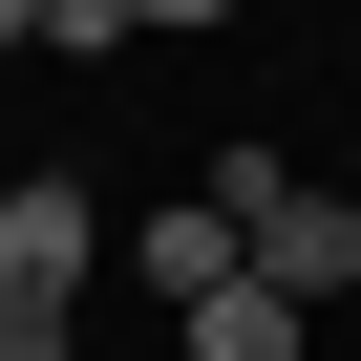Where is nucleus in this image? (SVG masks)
<instances>
[{"label":"nucleus","mask_w":361,"mask_h":361,"mask_svg":"<svg viewBox=\"0 0 361 361\" xmlns=\"http://www.w3.org/2000/svg\"><path fill=\"white\" fill-rule=\"evenodd\" d=\"M85 255H106V213L64 192V170H22V192H0V319H64Z\"/></svg>","instance_id":"nucleus-1"},{"label":"nucleus","mask_w":361,"mask_h":361,"mask_svg":"<svg viewBox=\"0 0 361 361\" xmlns=\"http://www.w3.org/2000/svg\"><path fill=\"white\" fill-rule=\"evenodd\" d=\"M234 276L298 298V319H340V298H361V213H340V192H276V213L234 234Z\"/></svg>","instance_id":"nucleus-2"},{"label":"nucleus","mask_w":361,"mask_h":361,"mask_svg":"<svg viewBox=\"0 0 361 361\" xmlns=\"http://www.w3.org/2000/svg\"><path fill=\"white\" fill-rule=\"evenodd\" d=\"M192 361H319V319H298V298H255V276H234V298H192Z\"/></svg>","instance_id":"nucleus-3"},{"label":"nucleus","mask_w":361,"mask_h":361,"mask_svg":"<svg viewBox=\"0 0 361 361\" xmlns=\"http://www.w3.org/2000/svg\"><path fill=\"white\" fill-rule=\"evenodd\" d=\"M149 298H170V319L234 298V213H149Z\"/></svg>","instance_id":"nucleus-4"},{"label":"nucleus","mask_w":361,"mask_h":361,"mask_svg":"<svg viewBox=\"0 0 361 361\" xmlns=\"http://www.w3.org/2000/svg\"><path fill=\"white\" fill-rule=\"evenodd\" d=\"M149 22H170V43H192V22H234V0H128V43H149Z\"/></svg>","instance_id":"nucleus-5"},{"label":"nucleus","mask_w":361,"mask_h":361,"mask_svg":"<svg viewBox=\"0 0 361 361\" xmlns=\"http://www.w3.org/2000/svg\"><path fill=\"white\" fill-rule=\"evenodd\" d=\"M0 361H64V319H0Z\"/></svg>","instance_id":"nucleus-6"},{"label":"nucleus","mask_w":361,"mask_h":361,"mask_svg":"<svg viewBox=\"0 0 361 361\" xmlns=\"http://www.w3.org/2000/svg\"><path fill=\"white\" fill-rule=\"evenodd\" d=\"M0 43H43V0H0Z\"/></svg>","instance_id":"nucleus-7"}]
</instances>
